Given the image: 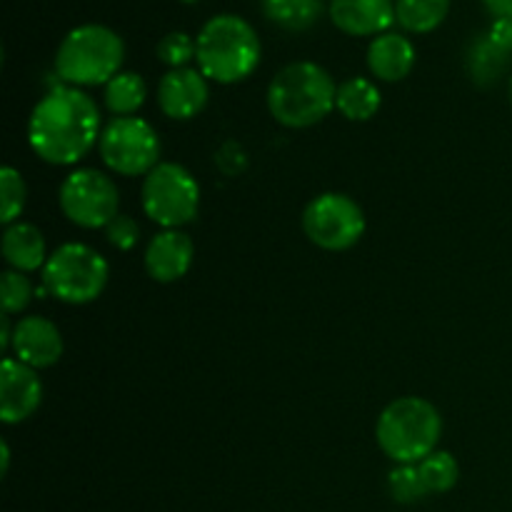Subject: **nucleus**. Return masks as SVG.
Returning <instances> with one entry per match:
<instances>
[{"label": "nucleus", "mask_w": 512, "mask_h": 512, "mask_svg": "<svg viewBox=\"0 0 512 512\" xmlns=\"http://www.w3.org/2000/svg\"><path fill=\"white\" fill-rule=\"evenodd\" d=\"M125 45L115 30L88 23L73 28L55 53V70L73 88L108 85L120 73Z\"/></svg>", "instance_id": "39448f33"}, {"label": "nucleus", "mask_w": 512, "mask_h": 512, "mask_svg": "<svg viewBox=\"0 0 512 512\" xmlns=\"http://www.w3.org/2000/svg\"><path fill=\"white\" fill-rule=\"evenodd\" d=\"M450 0H395V20L408 33H430L448 18Z\"/></svg>", "instance_id": "412c9836"}, {"label": "nucleus", "mask_w": 512, "mask_h": 512, "mask_svg": "<svg viewBox=\"0 0 512 512\" xmlns=\"http://www.w3.org/2000/svg\"><path fill=\"white\" fill-rule=\"evenodd\" d=\"M8 468H10V448L5 440H0V475H8Z\"/></svg>", "instance_id": "2f4dec72"}, {"label": "nucleus", "mask_w": 512, "mask_h": 512, "mask_svg": "<svg viewBox=\"0 0 512 512\" xmlns=\"http://www.w3.org/2000/svg\"><path fill=\"white\" fill-rule=\"evenodd\" d=\"M303 230L313 245L340 253L358 245L363 238L365 213L350 195L323 193L305 208Z\"/></svg>", "instance_id": "9d476101"}, {"label": "nucleus", "mask_w": 512, "mask_h": 512, "mask_svg": "<svg viewBox=\"0 0 512 512\" xmlns=\"http://www.w3.org/2000/svg\"><path fill=\"white\" fill-rule=\"evenodd\" d=\"M195 53H198V45H195V40L190 38L188 33H180V30L168 33L158 43V58L163 60L170 70L188 68V63L195 58Z\"/></svg>", "instance_id": "bb28decb"}, {"label": "nucleus", "mask_w": 512, "mask_h": 512, "mask_svg": "<svg viewBox=\"0 0 512 512\" xmlns=\"http://www.w3.org/2000/svg\"><path fill=\"white\" fill-rule=\"evenodd\" d=\"M13 330L10 328V315L3 313V318H0V348H3V353H8L10 350V343H13Z\"/></svg>", "instance_id": "7c9ffc66"}, {"label": "nucleus", "mask_w": 512, "mask_h": 512, "mask_svg": "<svg viewBox=\"0 0 512 512\" xmlns=\"http://www.w3.org/2000/svg\"><path fill=\"white\" fill-rule=\"evenodd\" d=\"M100 110L85 90L60 85L35 105L28 120V140L40 160L73 165L100 143Z\"/></svg>", "instance_id": "f257e3e1"}, {"label": "nucleus", "mask_w": 512, "mask_h": 512, "mask_svg": "<svg viewBox=\"0 0 512 512\" xmlns=\"http://www.w3.org/2000/svg\"><path fill=\"white\" fill-rule=\"evenodd\" d=\"M208 78L195 68H175L160 78L158 105L168 118L190 120L208 105Z\"/></svg>", "instance_id": "ddd939ff"}, {"label": "nucleus", "mask_w": 512, "mask_h": 512, "mask_svg": "<svg viewBox=\"0 0 512 512\" xmlns=\"http://www.w3.org/2000/svg\"><path fill=\"white\" fill-rule=\"evenodd\" d=\"M335 28L348 35H383L395 23V0H330Z\"/></svg>", "instance_id": "2eb2a0df"}, {"label": "nucleus", "mask_w": 512, "mask_h": 512, "mask_svg": "<svg viewBox=\"0 0 512 512\" xmlns=\"http://www.w3.org/2000/svg\"><path fill=\"white\" fill-rule=\"evenodd\" d=\"M145 80L138 73H123L120 70L108 85H105V108L115 115V118H130L138 113L145 103Z\"/></svg>", "instance_id": "aec40b11"}, {"label": "nucleus", "mask_w": 512, "mask_h": 512, "mask_svg": "<svg viewBox=\"0 0 512 512\" xmlns=\"http://www.w3.org/2000/svg\"><path fill=\"white\" fill-rule=\"evenodd\" d=\"M195 245L183 230H163L145 248V270L158 283H175L185 278L193 265Z\"/></svg>", "instance_id": "4468645a"}, {"label": "nucleus", "mask_w": 512, "mask_h": 512, "mask_svg": "<svg viewBox=\"0 0 512 512\" xmlns=\"http://www.w3.org/2000/svg\"><path fill=\"white\" fill-rule=\"evenodd\" d=\"M485 8L495 15V18L512 20V0H483Z\"/></svg>", "instance_id": "c756f323"}, {"label": "nucleus", "mask_w": 512, "mask_h": 512, "mask_svg": "<svg viewBox=\"0 0 512 512\" xmlns=\"http://www.w3.org/2000/svg\"><path fill=\"white\" fill-rule=\"evenodd\" d=\"M3 258L18 273L45 268L48 253H45V238L38 225L23 223V220L8 225L3 233Z\"/></svg>", "instance_id": "f3484780"}, {"label": "nucleus", "mask_w": 512, "mask_h": 512, "mask_svg": "<svg viewBox=\"0 0 512 512\" xmlns=\"http://www.w3.org/2000/svg\"><path fill=\"white\" fill-rule=\"evenodd\" d=\"M43 403V383L30 365L5 358L0 365V420L18 425L33 418Z\"/></svg>", "instance_id": "9b49d317"}, {"label": "nucleus", "mask_w": 512, "mask_h": 512, "mask_svg": "<svg viewBox=\"0 0 512 512\" xmlns=\"http://www.w3.org/2000/svg\"><path fill=\"white\" fill-rule=\"evenodd\" d=\"M443 418L430 400L398 398L380 413L375 438L395 465H418L438 450Z\"/></svg>", "instance_id": "20e7f679"}, {"label": "nucleus", "mask_w": 512, "mask_h": 512, "mask_svg": "<svg viewBox=\"0 0 512 512\" xmlns=\"http://www.w3.org/2000/svg\"><path fill=\"white\" fill-rule=\"evenodd\" d=\"M388 488L393 500L403 505H413L428 495L418 465H395L388 475Z\"/></svg>", "instance_id": "b1692460"}, {"label": "nucleus", "mask_w": 512, "mask_h": 512, "mask_svg": "<svg viewBox=\"0 0 512 512\" xmlns=\"http://www.w3.org/2000/svg\"><path fill=\"white\" fill-rule=\"evenodd\" d=\"M188 3H193V0H188Z\"/></svg>", "instance_id": "72a5a7b5"}, {"label": "nucleus", "mask_w": 512, "mask_h": 512, "mask_svg": "<svg viewBox=\"0 0 512 512\" xmlns=\"http://www.w3.org/2000/svg\"><path fill=\"white\" fill-rule=\"evenodd\" d=\"M510 55L512 53H508V50H503L498 43H493L488 33L478 35L468 50V70L470 75H473L475 83H478L480 88L493 85L495 80L505 73V68H508Z\"/></svg>", "instance_id": "6ab92c4d"}, {"label": "nucleus", "mask_w": 512, "mask_h": 512, "mask_svg": "<svg viewBox=\"0 0 512 512\" xmlns=\"http://www.w3.org/2000/svg\"><path fill=\"white\" fill-rule=\"evenodd\" d=\"M415 65V48L405 35L383 33L370 43L368 68L375 78L385 83H398L408 78Z\"/></svg>", "instance_id": "dca6fc26"}, {"label": "nucleus", "mask_w": 512, "mask_h": 512, "mask_svg": "<svg viewBox=\"0 0 512 512\" xmlns=\"http://www.w3.org/2000/svg\"><path fill=\"white\" fill-rule=\"evenodd\" d=\"M488 35H490V40H493V43H498L500 48L512 53V20L495 18V23L490 25Z\"/></svg>", "instance_id": "c85d7f7f"}, {"label": "nucleus", "mask_w": 512, "mask_h": 512, "mask_svg": "<svg viewBox=\"0 0 512 512\" xmlns=\"http://www.w3.org/2000/svg\"><path fill=\"white\" fill-rule=\"evenodd\" d=\"M30 300H33V283H30V278H25V273H18V270H5L3 278H0V303H3V313H20V310L28 308Z\"/></svg>", "instance_id": "a878e982"}, {"label": "nucleus", "mask_w": 512, "mask_h": 512, "mask_svg": "<svg viewBox=\"0 0 512 512\" xmlns=\"http://www.w3.org/2000/svg\"><path fill=\"white\" fill-rule=\"evenodd\" d=\"M58 203L65 218L85 230L108 228L110 220L120 215L118 185L95 168L73 170L60 185Z\"/></svg>", "instance_id": "1a4fd4ad"}, {"label": "nucleus", "mask_w": 512, "mask_h": 512, "mask_svg": "<svg viewBox=\"0 0 512 512\" xmlns=\"http://www.w3.org/2000/svg\"><path fill=\"white\" fill-rule=\"evenodd\" d=\"M195 60L200 73L215 83H240L260 63V38L253 25L240 15L223 13L210 18L195 38Z\"/></svg>", "instance_id": "7ed1b4c3"}, {"label": "nucleus", "mask_w": 512, "mask_h": 512, "mask_svg": "<svg viewBox=\"0 0 512 512\" xmlns=\"http://www.w3.org/2000/svg\"><path fill=\"white\" fill-rule=\"evenodd\" d=\"M380 103H383V98H380L378 85L368 78H360V75L343 80L338 85V95H335V110L343 118L360 120V123L373 118L380 110Z\"/></svg>", "instance_id": "a211bd4d"}, {"label": "nucleus", "mask_w": 512, "mask_h": 512, "mask_svg": "<svg viewBox=\"0 0 512 512\" xmlns=\"http://www.w3.org/2000/svg\"><path fill=\"white\" fill-rule=\"evenodd\" d=\"M263 13L285 30H308L323 13V0H263Z\"/></svg>", "instance_id": "4be33fe9"}, {"label": "nucleus", "mask_w": 512, "mask_h": 512, "mask_svg": "<svg viewBox=\"0 0 512 512\" xmlns=\"http://www.w3.org/2000/svg\"><path fill=\"white\" fill-rule=\"evenodd\" d=\"M10 350H13L15 360L35 370H43L58 363L63 355V335L53 320L28 315L15 323Z\"/></svg>", "instance_id": "f8f14e48"}, {"label": "nucleus", "mask_w": 512, "mask_h": 512, "mask_svg": "<svg viewBox=\"0 0 512 512\" xmlns=\"http://www.w3.org/2000/svg\"><path fill=\"white\" fill-rule=\"evenodd\" d=\"M110 268L103 255L85 243H65L48 255L43 268V293L60 303L88 305L105 290Z\"/></svg>", "instance_id": "423d86ee"}, {"label": "nucleus", "mask_w": 512, "mask_h": 512, "mask_svg": "<svg viewBox=\"0 0 512 512\" xmlns=\"http://www.w3.org/2000/svg\"><path fill=\"white\" fill-rule=\"evenodd\" d=\"M143 210L165 230H180L198 215L200 185L188 168L158 163L143 180Z\"/></svg>", "instance_id": "0eeeda50"}, {"label": "nucleus", "mask_w": 512, "mask_h": 512, "mask_svg": "<svg viewBox=\"0 0 512 512\" xmlns=\"http://www.w3.org/2000/svg\"><path fill=\"white\" fill-rule=\"evenodd\" d=\"M0 195H3V223L13 225L18 223L20 213L25 208V195H28V188H25L23 175L15 168H3L0 170Z\"/></svg>", "instance_id": "393cba45"}, {"label": "nucleus", "mask_w": 512, "mask_h": 512, "mask_svg": "<svg viewBox=\"0 0 512 512\" xmlns=\"http://www.w3.org/2000/svg\"><path fill=\"white\" fill-rule=\"evenodd\" d=\"M105 238H108V243L113 245V248L125 253V250H133L135 245H138L140 225L135 223V218H130V215H118V218L110 220L108 228H105Z\"/></svg>", "instance_id": "cd10ccee"}, {"label": "nucleus", "mask_w": 512, "mask_h": 512, "mask_svg": "<svg viewBox=\"0 0 512 512\" xmlns=\"http://www.w3.org/2000/svg\"><path fill=\"white\" fill-rule=\"evenodd\" d=\"M333 75L318 63L298 60L280 70L268 88V110L280 125L293 130L313 128L335 110Z\"/></svg>", "instance_id": "f03ea898"}, {"label": "nucleus", "mask_w": 512, "mask_h": 512, "mask_svg": "<svg viewBox=\"0 0 512 512\" xmlns=\"http://www.w3.org/2000/svg\"><path fill=\"white\" fill-rule=\"evenodd\" d=\"M510 103H512V78H510Z\"/></svg>", "instance_id": "473e14b6"}, {"label": "nucleus", "mask_w": 512, "mask_h": 512, "mask_svg": "<svg viewBox=\"0 0 512 512\" xmlns=\"http://www.w3.org/2000/svg\"><path fill=\"white\" fill-rule=\"evenodd\" d=\"M100 158L113 173L138 178L160 163V138L148 120L113 118L100 133Z\"/></svg>", "instance_id": "6e6552de"}, {"label": "nucleus", "mask_w": 512, "mask_h": 512, "mask_svg": "<svg viewBox=\"0 0 512 512\" xmlns=\"http://www.w3.org/2000/svg\"><path fill=\"white\" fill-rule=\"evenodd\" d=\"M418 470L428 495L450 493L460 480V465L448 450H435V453H430L428 458L420 460Z\"/></svg>", "instance_id": "5701e85b"}]
</instances>
